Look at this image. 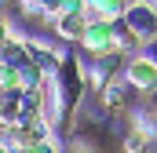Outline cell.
<instances>
[{
  "instance_id": "6da1fadb",
  "label": "cell",
  "mask_w": 157,
  "mask_h": 153,
  "mask_svg": "<svg viewBox=\"0 0 157 153\" xmlns=\"http://www.w3.org/2000/svg\"><path fill=\"white\" fill-rule=\"evenodd\" d=\"M51 76H55V84H59V91H62L66 117H70V113L80 106L84 91H88V69H84V58H80V55H62L59 69H55Z\"/></svg>"
},
{
  "instance_id": "7a4b0ae2",
  "label": "cell",
  "mask_w": 157,
  "mask_h": 153,
  "mask_svg": "<svg viewBox=\"0 0 157 153\" xmlns=\"http://www.w3.org/2000/svg\"><path fill=\"white\" fill-rule=\"evenodd\" d=\"M77 47H80V58H84V62H88V58H99V55H106V51H113V22H106V18H88L84 29H80V37H77Z\"/></svg>"
},
{
  "instance_id": "3957f363",
  "label": "cell",
  "mask_w": 157,
  "mask_h": 153,
  "mask_svg": "<svg viewBox=\"0 0 157 153\" xmlns=\"http://www.w3.org/2000/svg\"><path fill=\"white\" fill-rule=\"evenodd\" d=\"M117 22H121V26H128L132 33H139L143 44L150 47L154 37H157V7H154V0H132V4L121 11Z\"/></svg>"
},
{
  "instance_id": "277c9868",
  "label": "cell",
  "mask_w": 157,
  "mask_h": 153,
  "mask_svg": "<svg viewBox=\"0 0 157 153\" xmlns=\"http://www.w3.org/2000/svg\"><path fill=\"white\" fill-rule=\"evenodd\" d=\"M121 80H124L132 91H154V84H157V58L150 51L128 55V58H124V69H121Z\"/></svg>"
},
{
  "instance_id": "5b68a950",
  "label": "cell",
  "mask_w": 157,
  "mask_h": 153,
  "mask_svg": "<svg viewBox=\"0 0 157 153\" xmlns=\"http://www.w3.org/2000/svg\"><path fill=\"white\" fill-rule=\"evenodd\" d=\"M48 135H51V128H48L44 120H18V124H7V128H0V142H4L7 150L33 146V142L48 139Z\"/></svg>"
},
{
  "instance_id": "8992f818",
  "label": "cell",
  "mask_w": 157,
  "mask_h": 153,
  "mask_svg": "<svg viewBox=\"0 0 157 153\" xmlns=\"http://www.w3.org/2000/svg\"><path fill=\"white\" fill-rule=\"evenodd\" d=\"M37 95H40V120H44L48 128H55V124L66 117V102H62V91H59V84H55L51 73L37 84Z\"/></svg>"
},
{
  "instance_id": "52a82bcc",
  "label": "cell",
  "mask_w": 157,
  "mask_h": 153,
  "mask_svg": "<svg viewBox=\"0 0 157 153\" xmlns=\"http://www.w3.org/2000/svg\"><path fill=\"white\" fill-rule=\"evenodd\" d=\"M22 47H26V58L33 62V66H40L44 73H55L59 69V62H62V47H55V44H48L44 37H26L22 40Z\"/></svg>"
},
{
  "instance_id": "ba28073f",
  "label": "cell",
  "mask_w": 157,
  "mask_h": 153,
  "mask_svg": "<svg viewBox=\"0 0 157 153\" xmlns=\"http://www.w3.org/2000/svg\"><path fill=\"white\" fill-rule=\"evenodd\" d=\"M84 11H62V15H55L51 18V33L59 40H66V44H77V37H80V29H84Z\"/></svg>"
},
{
  "instance_id": "9c48e42d",
  "label": "cell",
  "mask_w": 157,
  "mask_h": 153,
  "mask_svg": "<svg viewBox=\"0 0 157 153\" xmlns=\"http://www.w3.org/2000/svg\"><path fill=\"white\" fill-rule=\"evenodd\" d=\"M128 99H132V88H128L124 80H113V84L99 88V106H102V113H121V110H128Z\"/></svg>"
},
{
  "instance_id": "30bf717a",
  "label": "cell",
  "mask_w": 157,
  "mask_h": 153,
  "mask_svg": "<svg viewBox=\"0 0 157 153\" xmlns=\"http://www.w3.org/2000/svg\"><path fill=\"white\" fill-rule=\"evenodd\" d=\"M113 51H121V55L128 58V55L146 51V44H143V37H139V33H132L128 26H121L117 18H113Z\"/></svg>"
},
{
  "instance_id": "8fae6325",
  "label": "cell",
  "mask_w": 157,
  "mask_h": 153,
  "mask_svg": "<svg viewBox=\"0 0 157 153\" xmlns=\"http://www.w3.org/2000/svg\"><path fill=\"white\" fill-rule=\"evenodd\" d=\"M132 0H84V18H106V22H113V18H121V11Z\"/></svg>"
},
{
  "instance_id": "7c38bea8",
  "label": "cell",
  "mask_w": 157,
  "mask_h": 153,
  "mask_svg": "<svg viewBox=\"0 0 157 153\" xmlns=\"http://www.w3.org/2000/svg\"><path fill=\"white\" fill-rule=\"evenodd\" d=\"M150 120L143 124H132V131L124 135V153H150Z\"/></svg>"
},
{
  "instance_id": "4fadbf2b",
  "label": "cell",
  "mask_w": 157,
  "mask_h": 153,
  "mask_svg": "<svg viewBox=\"0 0 157 153\" xmlns=\"http://www.w3.org/2000/svg\"><path fill=\"white\" fill-rule=\"evenodd\" d=\"M22 120V95H0V128Z\"/></svg>"
},
{
  "instance_id": "5bb4252c",
  "label": "cell",
  "mask_w": 157,
  "mask_h": 153,
  "mask_svg": "<svg viewBox=\"0 0 157 153\" xmlns=\"http://www.w3.org/2000/svg\"><path fill=\"white\" fill-rule=\"evenodd\" d=\"M0 91H4V95H22L18 66H7V62H0Z\"/></svg>"
},
{
  "instance_id": "9a60e30c",
  "label": "cell",
  "mask_w": 157,
  "mask_h": 153,
  "mask_svg": "<svg viewBox=\"0 0 157 153\" xmlns=\"http://www.w3.org/2000/svg\"><path fill=\"white\" fill-rule=\"evenodd\" d=\"M11 153H62V139L59 135H48L33 146H22V150H11Z\"/></svg>"
},
{
  "instance_id": "2e32d148",
  "label": "cell",
  "mask_w": 157,
  "mask_h": 153,
  "mask_svg": "<svg viewBox=\"0 0 157 153\" xmlns=\"http://www.w3.org/2000/svg\"><path fill=\"white\" fill-rule=\"evenodd\" d=\"M62 11H84V0H59V15Z\"/></svg>"
},
{
  "instance_id": "e0dca14e",
  "label": "cell",
  "mask_w": 157,
  "mask_h": 153,
  "mask_svg": "<svg viewBox=\"0 0 157 153\" xmlns=\"http://www.w3.org/2000/svg\"><path fill=\"white\" fill-rule=\"evenodd\" d=\"M11 29H15V26H11V18H7V15H0V40L7 37V33H11Z\"/></svg>"
},
{
  "instance_id": "ac0fdd59",
  "label": "cell",
  "mask_w": 157,
  "mask_h": 153,
  "mask_svg": "<svg viewBox=\"0 0 157 153\" xmlns=\"http://www.w3.org/2000/svg\"><path fill=\"white\" fill-rule=\"evenodd\" d=\"M7 4H18V7H22V4H29V0H7Z\"/></svg>"
},
{
  "instance_id": "d6986e66",
  "label": "cell",
  "mask_w": 157,
  "mask_h": 153,
  "mask_svg": "<svg viewBox=\"0 0 157 153\" xmlns=\"http://www.w3.org/2000/svg\"><path fill=\"white\" fill-rule=\"evenodd\" d=\"M0 153H11V150H7V146H4V142H0Z\"/></svg>"
}]
</instances>
